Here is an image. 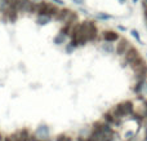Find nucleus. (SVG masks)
<instances>
[{"mask_svg":"<svg viewBox=\"0 0 147 141\" xmlns=\"http://www.w3.org/2000/svg\"><path fill=\"white\" fill-rule=\"evenodd\" d=\"M96 18L97 20H101V21H107V20H111L112 17L110 14H107V13H97Z\"/></svg>","mask_w":147,"mask_h":141,"instance_id":"nucleus-17","label":"nucleus"},{"mask_svg":"<svg viewBox=\"0 0 147 141\" xmlns=\"http://www.w3.org/2000/svg\"><path fill=\"white\" fill-rule=\"evenodd\" d=\"M3 17V14H1V13H0V18H1Z\"/></svg>","mask_w":147,"mask_h":141,"instance_id":"nucleus-28","label":"nucleus"},{"mask_svg":"<svg viewBox=\"0 0 147 141\" xmlns=\"http://www.w3.org/2000/svg\"><path fill=\"white\" fill-rule=\"evenodd\" d=\"M102 51L105 53H115V45L114 44H110V43H103L101 45Z\"/></svg>","mask_w":147,"mask_h":141,"instance_id":"nucleus-14","label":"nucleus"},{"mask_svg":"<svg viewBox=\"0 0 147 141\" xmlns=\"http://www.w3.org/2000/svg\"><path fill=\"white\" fill-rule=\"evenodd\" d=\"M115 131L103 121H97L90 126V134L86 141H114Z\"/></svg>","mask_w":147,"mask_h":141,"instance_id":"nucleus-1","label":"nucleus"},{"mask_svg":"<svg viewBox=\"0 0 147 141\" xmlns=\"http://www.w3.org/2000/svg\"><path fill=\"white\" fill-rule=\"evenodd\" d=\"M117 28H119L120 31H127V27H124V26H121V25L117 26Z\"/></svg>","mask_w":147,"mask_h":141,"instance_id":"nucleus-24","label":"nucleus"},{"mask_svg":"<svg viewBox=\"0 0 147 141\" xmlns=\"http://www.w3.org/2000/svg\"><path fill=\"white\" fill-rule=\"evenodd\" d=\"M65 51H66V53H67V54H71V53H74V51H75V49H74L70 45L69 43H67L66 45H65Z\"/></svg>","mask_w":147,"mask_h":141,"instance_id":"nucleus-20","label":"nucleus"},{"mask_svg":"<svg viewBox=\"0 0 147 141\" xmlns=\"http://www.w3.org/2000/svg\"><path fill=\"white\" fill-rule=\"evenodd\" d=\"M133 92L138 96L140 98H145L147 97V79L143 82H136L133 85Z\"/></svg>","mask_w":147,"mask_h":141,"instance_id":"nucleus-10","label":"nucleus"},{"mask_svg":"<svg viewBox=\"0 0 147 141\" xmlns=\"http://www.w3.org/2000/svg\"><path fill=\"white\" fill-rule=\"evenodd\" d=\"M4 141H17V140H16L14 134H12V135H7V136H4Z\"/></svg>","mask_w":147,"mask_h":141,"instance_id":"nucleus-21","label":"nucleus"},{"mask_svg":"<svg viewBox=\"0 0 147 141\" xmlns=\"http://www.w3.org/2000/svg\"><path fill=\"white\" fill-rule=\"evenodd\" d=\"M130 34H132V36L138 41V43L142 44V40H141V35H140V33H138L137 30H132V31H130Z\"/></svg>","mask_w":147,"mask_h":141,"instance_id":"nucleus-18","label":"nucleus"},{"mask_svg":"<svg viewBox=\"0 0 147 141\" xmlns=\"http://www.w3.org/2000/svg\"><path fill=\"white\" fill-rule=\"evenodd\" d=\"M53 43L56 44V45H66L67 38L63 36V35H61V34H57V35L53 38Z\"/></svg>","mask_w":147,"mask_h":141,"instance_id":"nucleus-13","label":"nucleus"},{"mask_svg":"<svg viewBox=\"0 0 147 141\" xmlns=\"http://www.w3.org/2000/svg\"><path fill=\"white\" fill-rule=\"evenodd\" d=\"M102 121H103L105 123L109 124L110 127H112V128H114V127H120L121 126V123H123V119L116 118V117H115L110 110L102 115Z\"/></svg>","mask_w":147,"mask_h":141,"instance_id":"nucleus-9","label":"nucleus"},{"mask_svg":"<svg viewBox=\"0 0 147 141\" xmlns=\"http://www.w3.org/2000/svg\"><path fill=\"white\" fill-rule=\"evenodd\" d=\"M35 135L39 139H51V132H49V127L45 124H40V126L36 128Z\"/></svg>","mask_w":147,"mask_h":141,"instance_id":"nucleus-11","label":"nucleus"},{"mask_svg":"<svg viewBox=\"0 0 147 141\" xmlns=\"http://www.w3.org/2000/svg\"><path fill=\"white\" fill-rule=\"evenodd\" d=\"M52 3H53L54 5H57V7H59V8H65V5H66V3H65V0H51Z\"/></svg>","mask_w":147,"mask_h":141,"instance_id":"nucleus-19","label":"nucleus"},{"mask_svg":"<svg viewBox=\"0 0 147 141\" xmlns=\"http://www.w3.org/2000/svg\"><path fill=\"white\" fill-rule=\"evenodd\" d=\"M51 21L52 20H49V18H47V17H38V18H36V23H38V25H40V26L48 25Z\"/></svg>","mask_w":147,"mask_h":141,"instance_id":"nucleus-15","label":"nucleus"},{"mask_svg":"<svg viewBox=\"0 0 147 141\" xmlns=\"http://www.w3.org/2000/svg\"><path fill=\"white\" fill-rule=\"evenodd\" d=\"M132 3H134L136 4V3H138V0H132Z\"/></svg>","mask_w":147,"mask_h":141,"instance_id":"nucleus-26","label":"nucleus"},{"mask_svg":"<svg viewBox=\"0 0 147 141\" xmlns=\"http://www.w3.org/2000/svg\"><path fill=\"white\" fill-rule=\"evenodd\" d=\"M146 54H147V53H146Z\"/></svg>","mask_w":147,"mask_h":141,"instance_id":"nucleus-29","label":"nucleus"},{"mask_svg":"<svg viewBox=\"0 0 147 141\" xmlns=\"http://www.w3.org/2000/svg\"><path fill=\"white\" fill-rule=\"evenodd\" d=\"M80 13H83V14H88V10L84 9V8H80Z\"/></svg>","mask_w":147,"mask_h":141,"instance_id":"nucleus-25","label":"nucleus"},{"mask_svg":"<svg viewBox=\"0 0 147 141\" xmlns=\"http://www.w3.org/2000/svg\"><path fill=\"white\" fill-rule=\"evenodd\" d=\"M142 1V7H143V9H147V0H141Z\"/></svg>","mask_w":147,"mask_h":141,"instance_id":"nucleus-23","label":"nucleus"},{"mask_svg":"<svg viewBox=\"0 0 147 141\" xmlns=\"http://www.w3.org/2000/svg\"><path fill=\"white\" fill-rule=\"evenodd\" d=\"M129 66H130V69L133 70V73H134V71H138V70L143 69V67H146L147 66V62H146V60L141 56V57H138L134 62H132Z\"/></svg>","mask_w":147,"mask_h":141,"instance_id":"nucleus-12","label":"nucleus"},{"mask_svg":"<svg viewBox=\"0 0 147 141\" xmlns=\"http://www.w3.org/2000/svg\"><path fill=\"white\" fill-rule=\"evenodd\" d=\"M54 21L61 22L62 25H74L79 22V16L76 12L69 9V8H61L57 16L54 17Z\"/></svg>","mask_w":147,"mask_h":141,"instance_id":"nucleus-4","label":"nucleus"},{"mask_svg":"<svg viewBox=\"0 0 147 141\" xmlns=\"http://www.w3.org/2000/svg\"><path fill=\"white\" fill-rule=\"evenodd\" d=\"M79 36H81L83 39L86 40V43H89V41L99 40L101 39V33H99L98 27L93 21H84V22H80V35Z\"/></svg>","mask_w":147,"mask_h":141,"instance_id":"nucleus-2","label":"nucleus"},{"mask_svg":"<svg viewBox=\"0 0 147 141\" xmlns=\"http://www.w3.org/2000/svg\"><path fill=\"white\" fill-rule=\"evenodd\" d=\"M138 57H141L140 54V51H138L136 47H130L129 49H128V52L123 56V66H127V65H130L132 62H134L138 58Z\"/></svg>","mask_w":147,"mask_h":141,"instance_id":"nucleus-6","label":"nucleus"},{"mask_svg":"<svg viewBox=\"0 0 147 141\" xmlns=\"http://www.w3.org/2000/svg\"><path fill=\"white\" fill-rule=\"evenodd\" d=\"M54 141H72V137L69 136V135H66V134H61L56 137Z\"/></svg>","mask_w":147,"mask_h":141,"instance_id":"nucleus-16","label":"nucleus"},{"mask_svg":"<svg viewBox=\"0 0 147 141\" xmlns=\"http://www.w3.org/2000/svg\"><path fill=\"white\" fill-rule=\"evenodd\" d=\"M101 39L103 40V43H117L120 40V34L115 30H105L101 33Z\"/></svg>","mask_w":147,"mask_h":141,"instance_id":"nucleus-7","label":"nucleus"},{"mask_svg":"<svg viewBox=\"0 0 147 141\" xmlns=\"http://www.w3.org/2000/svg\"><path fill=\"white\" fill-rule=\"evenodd\" d=\"M119 1H120V3H124V1H125V0H119Z\"/></svg>","mask_w":147,"mask_h":141,"instance_id":"nucleus-27","label":"nucleus"},{"mask_svg":"<svg viewBox=\"0 0 147 141\" xmlns=\"http://www.w3.org/2000/svg\"><path fill=\"white\" fill-rule=\"evenodd\" d=\"M61 8L57 7L54 4H51L48 1H39V8H38V17H47L49 20H54L57 13L59 12Z\"/></svg>","mask_w":147,"mask_h":141,"instance_id":"nucleus-5","label":"nucleus"},{"mask_svg":"<svg viewBox=\"0 0 147 141\" xmlns=\"http://www.w3.org/2000/svg\"><path fill=\"white\" fill-rule=\"evenodd\" d=\"M72 3H75L76 5H83L85 4V0H72Z\"/></svg>","mask_w":147,"mask_h":141,"instance_id":"nucleus-22","label":"nucleus"},{"mask_svg":"<svg viewBox=\"0 0 147 141\" xmlns=\"http://www.w3.org/2000/svg\"><path fill=\"white\" fill-rule=\"evenodd\" d=\"M110 111H111L116 118L124 119V118H127V117L133 115V113H134V104L130 100L121 101V102L116 104L115 106H112V108L110 109Z\"/></svg>","mask_w":147,"mask_h":141,"instance_id":"nucleus-3","label":"nucleus"},{"mask_svg":"<svg viewBox=\"0 0 147 141\" xmlns=\"http://www.w3.org/2000/svg\"><path fill=\"white\" fill-rule=\"evenodd\" d=\"M130 47H132L130 41L127 40V39H124V38H121L116 43V45H115V53H116L119 57H123L128 52V49H129Z\"/></svg>","mask_w":147,"mask_h":141,"instance_id":"nucleus-8","label":"nucleus"}]
</instances>
